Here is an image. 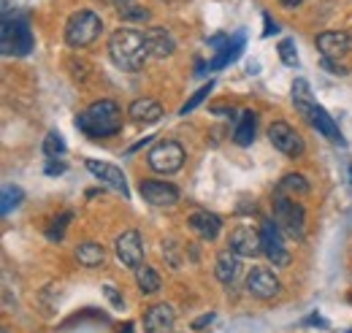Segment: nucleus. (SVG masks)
<instances>
[{
  "instance_id": "bb28decb",
  "label": "nucleus",
  "mask_w": 352,
  "mask_h": 333,
  "mask_svg": "<svg viewBox=\"0 0 352 333\" xmlns=\"http://www.w3.org/2000/svg\"><path fill=\"white\" fill-rule=\"evenodd\" d=\"M279 193H296V195H307L309 182L301 176V173H287V176L279 182Z\"/></svg>"
},
{
  "instance_id": "c756f323",
  "label": "nucleus",
  "mask_w": 352,
  "mask_h": 333,
  "mask_svg": "<svg viewBox=\"0 0 352 333\" xmlns=\"http://www.w3.org/2000/svg\"><path fill=\"white\" fill-rule=\"evenodd\" d=\"M68 222H71V211H65V214L54 217V219H52V225L46 228V239H49V241H54V244H60V241H63V236H65Z\"/></svg>"
},
{
  "instance_id": "a878e982",
  "label": "nucleus",
  "mask_w": 352,
  "mask_h": 333,
  "mask_svg": "<svg viewBox=\"0 0 352 333\" xmlns=\"http://www.w3.org/2000/svg\"><path fill=\"white\" fill-rule=\"evenodd\" d=\"M293 103H296V109L301 111V117L317 103V100L311 98V89H309L307 79H296V82H293Z\"/></svg>"
},
{
  "instance_id": "f03ea898",
  "label": "nucleus",
  "mask_w": 352,
  "mask_h": 333,
  "mask_svg": "<svg viewBox=\"0 0 352 333\" xmlns=\"http://www.w3.org/2000/svg\"><path fill=\"white\" fill-rule=\"evenodd\" d=\"M109 57L117 68L135 74L144 68L146 57H149V49H146V39L141 30L135 28H120L117 33H111L109 39Z\"/></svg>"
},
{
  "instance_id": "b1692460",
  "label": "nucleus",
  "mask_w": 352,
  "mask_h": 333,
  "mask_svg": "<svg viewBox=\"0 0 352 333\" xmlns=\"http://www.w3.org/2000/svg\"><path fill=\"white\" fill-rule=\"evenodd\" d=\"M233 141L239 147H250L255 141V114L252 111H241L239 117V125L233 130Z\"/></svg>"
},
{
  "instance_id": "c03bdc74",
  "label": "nucleus",
  "mask_w": 352,
  "mask_h": 333,
  "mask_svg": "<svg viewBox=\"0 0 352 333\" xmlns=\"http://www.w3.org/2000/svg\"><path fill=\"white\" fill-rule=\"evenodd\" d=\"M98 3H114V0H98Z\"/></svg>"
},
{
  "instance_id": "c9c22d12",
  "label": "nucleus",
  "mask_w": 352,
  "mask_h": 333,
  "mask_svg": "<svg viewBox=\"0 0 352 333\" xmlns=\"http://www.w3.org/2000/svg\"><path fill=\"white\" fill-rule=\"evenodd\" d=\"M212 323H214V312H206L192 323V331H206V325H212Z\"/></svg>"
},
{
  "instance_id": "39448f33",
  "label": "nucleus",
  "mask_w": 352,
  "mask_h": 333,
  "mask_svg": "<svg viewBox=\"0 0 352 333\" xmlns=\"http://www.w3.org/2000/svg\"><path fill=\"white\" fill-rule=\"evenodd\" d=\"M0 43H3V54L6 57H25L33 52V30L28 25L25 17H3V36H0Z\"/></svg>"
},
{
  "instance_id": "9b49d317",
  "label": "nucleus",
  "mask_w": 352,
  "mask_h": 333,
  "mask_svg": "<svg viewBox=\"0 0 352 333\" xmlns=\"http://www.w3.org/2000/svg\"><path fill=\"white\" fill-rule=\"evenodd\" d=\"M138 193L141 198L149 204V206H176L179 204V190L168 182H155V179H144L138 184Z\"/></svg>"
},
{
  "instance_id": "4468645a",
  "label": "nucleus",
  "mask_w": 352,
  "mask_h": 333,
  "mask_svg": "<svg viewBox=\"0 0 352 333\" xmlns=\"http://www.w3.org/2000/svg\"><path fill=\"white\" fill-rule=\"evenodd\" d=\"M87 171L98 179V182H103V184H109L111 190H117V193H122V198H131V190H128V182H125V173L120 171L117 166H111V163H103V160H87L85 163Z\"/></svg>"
},
{
  "instance_id": "aec40b11",
  "label": "nucleus",
  "mask_w": 352,
  "mask_h": 333,
  "mask_svg": "<svg viewBox=\"0 0 352 333\" xmlns=\"http://www.w3.org/2000/svg\"><path fill=\"white\" fill-rule=\"evenodd\" d=\"M111 6H114V11H117V17H120L122 22H128V25H144V22L152 19L149 8H146L144 3H138V0H114Z\"/></svg>"
},
{
  "instance_id": "c85d7f7f",
  "label": "nucleus",
  "mask_w": 352,
  "mask_h": 333,
  "mask_svg": "<svg viewBox=\"0 0 352 333\" xmlns=\"http://www.w3.org/2000/svg\"><path fill=\"white\" fill-rule=\"evenodd\" d=\"M63 152H65V141H63V136H60L57 130H49L44 138V155L49 158V160H57Z\"/></svg>"
},
{
  "instance_id": "9d476101",
  "label": "nucleus",
  "mask_w": 352,
  "mask_h": 333,
  "mask_svg": "<svg viewBox=\"0 0 352 333\" xmlns=\"http://www.w3.org/2000/svg\"><path fill=\"white\" fill-rule=\"evenodd\" d=\"M282 285L276 279V274L271 268H263V266H255L250 274H247V292L252 298H261V301H271L274 295H279Z\"/></svg>"
},
{
  "instance_id": "f3484780",
  "label": "nucleus",
  "mask_w": 352,
  "mask_h": 333,
  "mask_svg": "<svg viewBox=\"0 0 352 333\" xmlns=\"http://www.w3.org/2000/svg\"><path fill=\"white\" fill-rule=\"evenodd\" d=\"M317 49L322 57H331V60H342L347 52H350V36L347 30H325L317 36Z\"/></svg>"
},
{
  "instance_id": "a211bd4d",
  "label": "nucleus",
  "mask_w": 352,
  "mask_h": 333,
  "mask_svg": "<svg viewBox=\"0 0 352 333\" xmlns=\"http://www.w3.org/2000/svg\"><path fill=\"white\" fill-rule=\"evenodd\" d=\"M163 106L155 100V98H138L128 106V117L135 125H152V122H160L163 120Z\"/></svg>"
},
{
  "instance_id": "cd10ccee",
  "label": "nucleus",
  "mask_w": 352,
  "mask_h": 333,
  "mask_svg": "<svg viewBox=\"0 0 352 333\" xmlns=\"http://www.w3.org/2000/svg\"><path fill=\"white\" fill-rule=\"evenodd\" d=\"M19 204H22V190L14 187V184H6V187H3V201H0V214L8 217Z\"/></svg>"
},
{
  "instance_id": "1a4fd4ad",
  "label": "nucleus",
  "mask_w": 352,
  "mask_h": 333,
  "mask_svg": "<svg viewBox=\"0 0 352 333\" xmlns=\"http://www.w3.org/2000/svg\"><path fill=\"white\" fill-rule=\"evenodd\" d=\"M261 241H263V252L265 257L279 266V268H287L290 266V252L285 247V239H282V230L274 219H263L261 225Z\"/></svg>"
},
{
  "instance_id": "393cba45",
  "label": "nucleus",
  "mask_w": 352,
  "mask_h": 333,
  "mask_svg": "<svg viewBox=\"0 0 352 333\" xmlns=\"http://www.w3.org/2000/svg\"><path fill=\"white\" fill-rule=\"evenodd\" d=\"M135 285H138V290L144 292V295H155V292L160 290V274L152 268V266H141L138 271H135Z\"/></svg>"
},
{
  "instance_id": "37998d69",
  "label": "nucleus",
  "mask_w": 352,
  "mask_h": 333,
  "mask_svg": "<svg viewBox=\"0 0 352 333\" xmlns=\"http://www.w3.org/2000/svg\"><path fill=\"white\" fill-rule=\"evenodd\" d=\"M347 36H350V52H352V30H347Z\"/></svg>"
},
{
  "instance_id": "5701e85b",
  "label": "nucleus",
  "mask_w": 352,
  "mask_h": 333,
  "mask_svg": "<svg viewBox=\"0 0 352 333\" xmlns=\"http://www.w3.org/2000/svg\"><path fill=\"white\" fill-rule=\"evenodd\" d=\"M74 255H76L79 266H85V268H100L106 263V252H103L100 244H95V241H82Z\"/></svg>"
},
{
  "instance_id": "ddd939ff",
  "label": "nucleus",
  "mask_w": 352,
  "mask_h": 333,
  "mask_svg": "<svg viewBox=\"0 0 352 333\" xmlns=\"http://www.w3.org/2000/svg\"><path fill=\"white\" fill-rule=\"evenodd\" d=\"M176 312L171 303H155L144 312V333H174Z\"/></svg>"
},
{
  "instance_id": "f257e3e1",
  "label": "nucleus",
  "mask_w": 352,
  "mask_h": 333,
  "mask_svg": "<svg viewBox=\"0 0 352 333\" xmlns=\"http://www.w3.org/2000/svg\"><path fill=\"white\" fill-rule=\"evenodd\" d=\"M74 125L79 127L87 138H111L122 130V111L120 106L111 100V98H103V100H95L92 106H87L76 120Z\"/></svg>"
},
{
  "instance_id": "a18cd8bd",
  "label": "nucleus",
  "mask_w": 352,
  "mask_h": 333,
  "mask_svg": "<svg viewBox=\"0 0 352 333\" xmlns=\"http://www.w3.org/2000/svg\"><path fill=\"white\" fill-rule=\"evenodd\" d=\"M350 173H352V168H350Z\"/></svg>"
},
{
  "instance_id": "412c9836",
  "label": "nucleus",
  "mask_w": 352,
  "mask_h": 333,
  "mask_svg": "<svg viewBox=\"0 0 352 333\" xmlns=\"http://www.w3.org/2000/svg\"><path fill=\"white\" fill-rule=\"evenodd\" d=\"M239 268H241V255H236V252L230 250H222L217 255V263H214V274H217V279H220L222 285H230L236 277H239Z\"/></svg>"
},
{
  "instance_id": "58836bf2",
  "label": "nucleus",
  "mask_w": 352,
  "mask_h": 333,
  "mask_svg": "<svg viewBox=\"0 0 352 333\" xmlns=\"http://www.w3.org/2000/svg\"><path fill=\"white\" fill-rule=\"evenodd\" d=\"M149 141H152V136H144L141 141H135V144H133L131 149H128V155H133V152H138V149H144V147H146Z\"/></svg>"
},
{
  "instance_id": "79ce46f5",
  "label": "nucleus",
  "mask_w": 352,
  "mask_h": 333,
  "mask_svg": "<svg viewBox=\"0 0 352 333\" xmlns=\"http://www.w3.org/2000/svg\"><path fill=\"white\" fill-rule=\"evenodd\" d=\"M0 333H11V328H8V325H3V328H0Z\"/></svg>"
},
{
  "instance_id": "423d86ee",
  "label": "nucleus",
  "mask_w": 352,
  "mask_h": 333,
  "mask_svg": "<svg viewBox=\"0 0 352 333\" xmlns=\"http://www.w3.org/2000/svg\"><path fill=\"white\" fill-rule=\"evenodd\" d=\"M146 163L155 173H176L179 168L184 166V147L174 141V138H166V141H157L149 155H146Z\"/></svg>"
},
{
  "instance_id": "7c9ffc66",
  "label": "nucleus",
  "mask_w": 352,
  "mask_h": 333,
  "mask_svg": "<svg viewBox=\"0 0 352 333\" xmlns=\"http://www.w3.org/2000/svg\"><path fill=\"white\" fill-rule=\"evenodd\" d=\"M276 52H279V60H282L285 65L298 68V52H296V43L290 41V39H282L279 46H276Z\"/></svg>"
},
{
  "instance_id": "e433bc0d",
  "label": "nucleus",
  "mask_w": 352,
  "mask_h": 333,
  "mask_svg": "<svg viewBox=\"0 0 352 333\" xmlns=\"http://www.w3.org/2000/svg\"><path fill=\"white\" fill-rule=\"evenodd\" d=\"M46 176H60V173H63V171H65V163H57V160H49V163H46Z\"/></svg>"
},
{
  "instance_id": "f8f14e48",
  "label": "nucleus",
  "mask_w": 352,
  "mask_h": 333,
  "mask_svg": "<svg viewBox=\"0 0 352 333\" xmlns=\"http://www.w3.org/2000/svg\"><path fill=\"white\" fill-rule=\"evenodd\" d=\"M228 247L236 252V255H241V257H255V255L263 252L261 230H255V228H250V225H239V228L230 230Z\"/></svg>"
},
{
  "instance_id": "6e6552de",
  "label": "nucleus",
  "mask_w": 352,
  "mask_h": 333,
  "mask_svg": "<svg viewBox=\"0 0 352 333\" xmlns=\"http://www.w3.org/2000/svg\"><path fill=\"white\" fill-rule=\"evenodd\" d=\"M114 255L117 260L131 268V271H138L144 266V239L138 230H125L114 239Z\"/></svg>"
},
{
  "instance_id": "4be33fe9",
  "label": "nucleus",
  "mask_w": 352,
  "mask_h": 333,
  "mask_svg": "<svg viewBox=\"0 0 352 333\" xmlns=\"http://www.w3.org/2000/svg\"><path fill=\"white\" fill-rule=\"evenodd\" d=\"M244 41H247V36H244V33H236L233 39H228L225 46H220L217 57L209 63V68H212V71H222L225 65H230L233 60H239V54H241V49H244Z\"/></svg>"
},
{
  "instance_id": "0eeeda50",
  "label": "nucleus",
  "mask_w": 352,
  "mask_h": 333,
  "mask_svg": "<svg viewBox=\"0 0 352 333\" xmlns=\"http://www.w3.org/2000/svg\"><path fill=\"white\" fill-rule=\"evenodd\" d=\"M268 141L274 144V149H279L285 158H301L307 152L304 138L296 133V127L285 120H276L268 125Z\"/></svg>"
},
{
  "instance_id": "dca6fc26",
  "label": "nucleus",
  "mask_w": 352,
  "mask_h": 333,
  "mask_svg": "<svg viewBox=\"0 0 352 333\" xmlns=\"http://www.w3.org/2000/svg\"><path fill=\"white\" fill-rule=\"evenodd\" d=\"M144 39H146L149 57H155V60H166V57H171L176 52V39L171 36V30H166V28H146Z\"/></svg>"
},
{
  "instance_id": "a19ab883",
  "label": "nucleus",
  "mask_w": 352,
  "mask_h": 333,
  "mask_svg": "<svg viewBox=\"0 0 352 333\" xmlns=\"http://www.w3.org/2000/svg\"><path fill=\"white\" fill-rule=\"evenodd\" d=\"M120 333H135V328H133V323H125V325L120 328Z\"/></svg>"
},
{
  "instance_id": "7ed1b4c3",
  "label": "nucleus",
  "mask_w": 352,
  "mask_h": 333,
  "mask_svg": "<svg viewBox=\"0 0 352 333\" xmlns=\"http://www.w3.org/2000/svg\"><path fill=\"white\" fill-rule=\"evenodd\" d=\"M103 33V19L100 14L89 11V8H82L76 14H71L68 25H65V43L71 49H85L89 43H95Z\"/></svg>"
},
{
  "instance_id": "2f4dec72",
  "label": "nucleus",
  "mask_w": 352,
  "mask_h": 333,
  "mask_svg": "<svg viewBox=\"0 0 352 333\" xmlns=\"http://www.w3.org/2000/svg\"><path fill=\"white\" fill-rule=\"evenodd\" d=\"M212 87H214V84L209 82V84H204L201 89H195V92L190 95V100H187V103L182 106V111H179V114H190V111H192L195 106H201V103H204V100L209 98V92H212Z\"/></svg>"
},
{
  "instance_id": "473e14b6",
  "label": "nucleus",
  "mask_w": 352,
  "mask_h": 333,
  "mask_svg": "<svg viewBox=\"0 0 352 333\" xmlns=\"http://www.w3.org/2000/svg\"><path fill=\"white\" fill-rule=\"evenodd\" d=\"M103 295L109 298V303H111L114 309H125V298H122V292L117 290L114 285H103Z\"/></svg>"
},
{
  "instance_id": "20e7f679",
  "label": "nucleus",
  "mask_w": 352,
  "mask_h": 333,
  "mask_svg": "<svg viewBox=\"0 0 352 333\" xmlns=\"http://www.w3.org/2000/svg\"><path fill=\"white\" fill-rule=\"evenodd\" d=\"M274 222L279 225V230L296 241H301L307 236V214L304 206L296 204L293 198H287L285 193L274 195Z\"/></svg>"
},
{
  "instance_id": "72a5a7b5",
  "label": "nucleus",
  "mask_w": 352,
  "mask_h": 333,
  "mask_svg": "<svg viewBox=\"0 0 352 333\" xmlns=\"http://www.w3.org/2000/svg\"><path fill=\"white\" fill-rule=\"evenodd\" d=\"M322 68L333 76H347V68L339 63V60H331V57H322Z\"/></svg>"
},
{
  "instance_id": "2eb2a0df",
  "label": "nucleus",
  "mask_w": 352,
  "mask_h": 333,
  "mask_svg": "<svg viewBox=\"0 0 352 333\" xmlns=\"http://www.w3.org/2000/svg\"><path fill=\"white\" fill-rule=\"evenodd\" d=\"M304 120H307L311 127H317V133H322L328 141L342 144V147L347 144V141H344V136H342V130H339V125L331 120V114H328V111H325L320 103H314V106L309 109L307 114H304Z\"/></svg>"
},
{
  "instance_id": "4c0bfd02",
  "label": "nucleus",
  "mask_w": 352,
  "mask_h": 333,
  "mask_svg": "<svg viewBox=\"0 0 352 333\" xmlns=\"http://www.w3.org/2000/svg\"><path fill=\"white\" fill-rule=\"evenodd\" d=\"M263 19H265V36H271V33H279V25H276V22H274L268 14H265Z\"/></svg>"
},
{
  "instance_id": "6ab92c4d",
  "label": "nucleus",
  "mask_w": 352,
  "mask_h": 333,
  "mask_svg": "<svg viewBox=\"0 0 352 333\" xmlns=\"http://www.w3.org/2000/svg\"><path fill=\"white\" fill-rule=\"evenodd\" d=\"M190 228L204 239V241H214L222 230V219L212 211H192L190 214Z\"/></svg>"
},
{
  "instance_id": "ea45409f",
  "label": "nucleus",
  "mask_w": 352,
  "mask_h": 333,
  "mask_svg": "<svg viewBox=\"0 0 352 333\" xmlns=\"http://www.w3.org/2000/svg\"><path fill=\"white\" fill-rule=\"evenodd\" d=\"M279 3H282V6H285V8H293V6H301V3H304V0H279Z\"/></svg>"
},
{
  "instance_id": "f704fd0d",
  "label": "nucleus",
  "mask_w": 352,
  "mask_h": 333,
  "mask_svg": "<svg viewBox=\"0 0 352 333\" xmlns=\"http://www.w3.org/2000/svg\"><path fill=\"white\" fill-rule=\"evenodd\" d=\"M163 255L168 257V263H171V268H179L182 266V257H179V252H176V244L168 239L166 244H163Z\"/></svg>"
}]
</instances>
